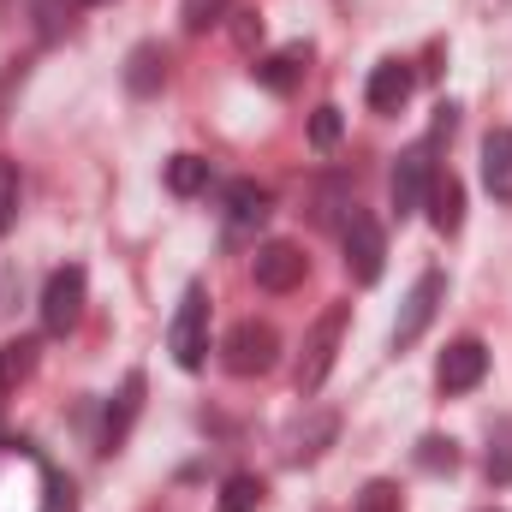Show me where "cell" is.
Instances as JSON below:
<instances>
[{
	"label": "cell",
	"mask_w": 512,
	"mask_h": 512,
	"mask_svg": "<svg viewBox=\"0 0 512 512\" xmlns=\"http://www.w3.org/2000/svg\"><path fill=\"white\" fill-rule=\"evenodd\" d=\"M54 495V471L42 465L36 447L0 441V512H42Z\"/></svg>",
	"instance_id": "6da1fadb"
},
{
	"label": "cell",
	"mask_w": 512,
	"mask_h": 512,
	"mask_svg": "<svg viewBox=\"0 0 512 512\" xmlns=\"http://www.w3.org/2000/svg\"><path fill=\"white\" fill-rule=\"evenodd\" d=\"M346 322H352V304L340 298V304H328L316 322H310V334H304V352H298V399H316L322 382H328V370H334V358H340V340H346Z\"/></svg>",
	"instance_id": "7a4b0ae2"
},
{
	"label": "cell",
	"mask_w": 512,
	"mask_h": 512,
	"mask_svg": "<svg viewBox=\"0 0 512 512\" xmlns=\"http://www.w3.org/2000/svg\"><path fill=\"white\" fill-rule=\"evenodd\" d=\"M167 352H173L179 370H203L209 364V286L203 280H191L179 292V310L167 322Z\"/></svg>",
	"instance_id": "3957f363"
},
{
	"label": "cell",
	"mask_w": 512,
	"mask_h": 512,
	"mask_svg": "<svg viewBox=\"0 0 512 512\" xmlns=\"http://www.w3.org/2000/svg\"><path fill=\"white\" fill-rule=\"evenodd\" d=\"M221 364L233 370V376H268L274 364H280V334H274V322H256V316H245V322H233L227 328V340H221Z\"/></svg>",
	"instance_id": "277c9868"
},
{
	"label": "cell",
	"mask_w": 512,
	"mask_h": 512,
	"mask_svg": "<svg viewBox=\"0 0 512 512\" xmlns=\"http://www.w3.org/2000/svg\"><path fill=\"white\" fill-rule=\"evenodd\" d=\"M340 245H346V274H352L358 286H376V280H382L387 233H382V221H376L370 209H358V203H352V215L340 221Z\"/></svg>",
	"instance_id": "5b68a950"
},
{
	"label": "cell",
	"mask_w": 512,
	"mask_h": 512,
	"mask_svg": "<svg viewBox=\"0 0 512 512\" xmlns=\"http://www.w3.org/2000/svg\"><path fill=\"white\" fill-rule=\"evenodd\" d=\"M84 298H90V274H84L78 262L54 268V274H48V286H42V334L66 340V334L84 322Z\"/></svg>",
	"instance_id": "8992f818"
},
{
	"label": "cell",
	"mask_w": 512,
	"mask_h": 512,
	"mask_svg": "<svg viewBox=\"0 0 512 512\" xmlns=\"http://www.w3.org/2000/svg\"><path fill=\"white\" fill-rule=\"evenodd\" d=\"M441 304H447V274H441V268L417 274L411 292H405V304H399V322H393V352H411V346L423 340V328L435 322Z\"/></svg>",
	"instance_id": "52a82bcc"
},
{
	"label": "cell",
	"mask_w": 512,
	"mask_h": 512,
	"mask_svg": "<svg viewBox=\"0 0 512 512\" xmlns=\"http://www.w3.org/2000/svg\"><path fill=\"white\" fill-rule=\"evenodd\" d=\"M435 173H441V167H435V143H429V137H423V143H411V149L393 161V209H399V221L423 209V197H429Z\"/></svg>",
	"instance_id": "ba28073f"
},
{
	"label": "cell",
	"mask_w": 512,
	"mask_h": 512,
	"mask_svg": "<svg viewBox=\"0 0 512 512\" xmlns=\"http://www.w3.org/2000/svg\"><path fill=\"white\" fill-rule=\"evenodd\" d=\"M251 274H256V286H262V292H292V286H304L310 256L298 251L292 239H268V245H256Z\"/></svg>",
	"instance_id": "9c48e42d"
},
{
	"label": "cell",
	"mask_w": 512,
	"mask_h": 512,
	"mask_svg": "<svg viewBox=\"0 0 512 512\" xmlns=\"http://www.w3.org/2000/svg\"><path fill=\"white\" fill-rule=\"evenodd\" d=\"M483 376H489V346H483L477 334L453 340V346L441 352V364H435V387H441V393H471V387H483Z\"/></svg>",
	"instance_id": "30bf717a"
},
{
	"label": "cell",
	"mask_w": 512,
	"mask_h": 512,
	"mask_svg": "<svg viewBox=\"0 0 512 512\" xmlns=\"http://www.w3.org/2000/svg\"><path fill=\"white\" fill-rule=\"evenodd\" d=\"M268 215H274L268 185H256V179H233L227 185V245H245Z\"/></svg>",
	"instance_id": "8fae6325"
},
{
	"label": "cell",
	"mask_w": 512,
	"mask_h": 512,
	"mask_svg": "<svg viewBox=\"0 0 512 512\" xmlns=\"http://www.w3.org/2000/svg\"><path fill=\"white\" fill-rule=\"evenodd\" d=\"M137 411H143V370H126V382H120V393L108 399V411H102V453H120L131 435V423H137Z\"/></svg>",
	"instance_id": "7c38bea8"
},
{
	"label": "cell",
	"mask_w": 512,
	"mask_h": 512,
	"mask_svg": "<svg viewBox=\"0 0 512 512\" xmlns=\"http://www.w3.org/2000/svg\"><path fill=\"white\" fill-rule=\"evenodd\" d=\"M411 90H417V72H411L405 60H382V66L370 72V84H364V102H370L376 114H399V108L411 102Z\"/></svg>",
	"instance_id": "4fadbf2b"
},
{
	"label": "cell",
	"mask_w": 512,
	"mask_h": 512,
	"mask_svg": "<svg viewBox=\"0 0 512 512\" xmlns=\"http://www.w3.org/2000/svg\"><path fill=\"white\" fill-rule=\"evenodd\" d=\"M423 209H429V227H435L441 239H453V233L465 227V185H459L453 173H435V185H429Z\"/></svg>",
	"instance_id": "5bb4252c"
},
{
	"label": "cell",
	"mask_w": 512,
	"mask_h": 512,
	"mask_svg": "<svg viewBox=\"0 0 512 512\" xmlns=\"http://www.w3.org/2000/svg\"><path fill=\"white\" fill-rule=\"evenodd\" d=\"M161 84H167V48L161 42H137L126 54V90L137 102H149V96H161Z\"/></svg>",
	"instance_id": "9a60e30c"
},
{
	"label": "cell",
	"mask_w": 512,
	"mask_h": 512,
	"mask_svg": "<svg viewBox=\"0 0 512 512\" xmlns=\"http://www.w3.org/2000/svg\"><path fill=\"white\" fill-rule=\"evenodd\" d=\"M304 66H310V42H292V48H280V54H268V60H256V84L262 90H274V96H292L298 90V78H304Z\"/></svg>",
	"instance_id": "2e32d148"
},
{
	"label": "cell",
	"mask_w": 512,
	"mask_h": 512,
	"mask_svg": "<svg viewBox=\"0 0 512 512\" xmlns=\"http://www.w3.org/2000/svg\"><path fill=\"white\" fill-rule=\"evenodd\" d=\"M483 185L495 203H512V126H495L483 137Z\"/></svg>",
	"instance_id": "e0dca14e"
},
{
	"label": "cell",
	"mask_w": 512,
	"mask_h": 512,
	"mask_svg": "<svg viewBox=\"0 0 512 512\" xmlns=\"http://www.w3.org/2000/svg\"><path fill=\"white\" fill-rule=\"evenodd\" d=\"M334 435H340V417H334V411H316L310 423H298V429H292L286 459H292V465H310V459H322V447H328Z\"/></svg>",
	"instance_id": "ac0fdd59"
},
{
	"label": "cell",
	"mask_w": 512,
	"mask_h": 512,
	"mask_svg": "<svg viewBox=\"0 0 512 512\" xmlns=\"http://www.w3.org/2000/svg\"><path fill=\"white\" fill-rule=\"evenodd\" d=\"M268 501V483L256 477V471H233L227 483H221V501H215V512H256Z\"/></svg>",
	"instance_id": "d6986e66"
},
{
	"label": "cell",
	"mask_w": 512,
	"mask_h": 512,
	"mask_svg": "<svg viewBox=\"0 0 512 512\" xmlns=\"http://www.w3.org/2000/svg\"><path fill=\"white\" fill-rule=\"evenodd\" d=\"M36 340H6L0 346V393H12V387H24L30 376H36Z\"/></svg>",
	"instance_id": "ffe728a7"
},
{
	"label": "cell",
	"mask_w": 512,
	"mask_h": 512,
	"mask_svg": "<svg viewBox=\"0 0 512 512\" xmlns=\"http://www.w3.org/2000/svg\"><path fill=\"white\" fill-rule=\"evenodd\" d=\"M209 179H215V173H209L203 155H173V161H167V191H173V197H197V191H209Z\"/></svg>",
	"instance_id": "44dd1931"
},
{
	"label": "cell",
	"mask_w": 512,
	"mask_h": 512,
	"mask_svg": "<svg viewBox=\"0 0 512 512\" xmlns=\"http://www.w3.org/2000/svg\"><path fill=\"white\" fill-rule=\"evenodd\" d=\"M483 471H489L495 489L512 483V417H501V423L489 429V459H483Z\"/></svg>",
	"instance_id": "7402d4cb"
},
{
	"label": "cell",
	"mask_w": 512,
	"mask_h": 512,
	"mask_svg": "<svg viewBox=\"0 0 512 512\" xmlns=\"http://www.w3.org/2000/svg\"><path fill=\"white\" fill-rule=\"evenodd\" d=\"M417 465L441 477V471H453V465H459V447H453L447 435H423V441H417Z\"/></svg>",
	"instance_id": "603a6c76"
},
{
	"label": "cell",
	"mask_w": 512,
	"mask_h": 512,
	"mask_svg": "<svg viewBox=\"0 0 512 512\" xmlns=\"http://www.w3.org/2000/svg\"><path fill=\"white\" fill-rule=\"evenodd\" d=\"M78 6H84V0H36L42 36H48V42H54V36H66V30H72V18H78Z\"/></svg>",
	"instance_id": "cb8c5ba5"
},
{
	"label": "cell",
	"mask_w": 512,
	"mask_h": 512,
	"mask_svg": "<svg viewBox=\"0 0 512 512\" xmlns=\"http://www.w3.org/2000/svg\"><path fill=\"white\" fill-rule=\"evenodd\" d=\"M352 512H405V501H399V483H387V477L364 483V489H358V507H352Z\"/></svg>",
	"instance_id": "d4e9b609"
},
{
	"label": "cell",
	"mask_w": 512,
	"mask_h": 512,
	"mask_svg": "<svg viewBox=\"0 0 512 512\" xmlns=\"http://www.w3.org/2000/svg\"><path fill=\"white\" fill-rule=\"evenodd\" d=\"M227 6H233V0H185V6H179V18H185V30H191V36H203L209 24H221V18H227Z\"/></svg>",
	"instance_id": "484cf974"
},
{
	"label": "cell",
	"mask_w": 512,
	"mask_h": 512,
	"mask_svg": "<svg viewBox=\"0 0 512 512\" xmlns=\"http://www.w3.org/2000/svg\"><path fill=\"white\" fill-rule=\"evenodd\" d=\"M340 131H346V120H340V108H334V102H322V108L310 114V143H316V149H334V143H340Z\"/></svg>",
	"instance_id": "4316f807"
},
{
	"label": "cell",
	"mask_w": 512,
	"mask_h": 512,
	"mask_svg": "<svg viewBox=\"0 0 512 512\" xmlns=\"http://www.w3.org/2000/svg\"><path fill=\"white\" fill-rule=\"evenodd\" d=\"M18 227V161H0V233Z\"/></svg>",
	"instance_id": "83f0119b"
},
{
	"label": "cell",
	"mask_w": 512,
	"mask_h": 512,
	"mask_svg": "<svg viewBox=\"0 0 512 512\" xmlns=\"http://www.w3.org/2000/svg\"><path fill=\"white\" fill-rule=\"evenodd\" d=\"M233 36H239V48H256V42H262V18H256V12H239Z\"/></svg>",
	"instance_id": "f1b7e54d"
},
{
	"label": "cell",
	"mask_w": 512,
	"mask_h": 512,
	"mask_svg": "<svg viewBox=\"0 0 512 512\" xmlns=\"http://www.w3.org/2000/svg\"><path fill=\"white\" fill-rule=\"evenodd\" d=\"M84 6H108V0H84Z\"/></svg>",
	"instance_id": "f546056e"
},
{
	"label": "cell",
	"mask_w": 512,
	"mask_h": 512,
	"mask_svg": "<svg viewBox=\"0 0 512 512\" xmlns=\"http://www.w3.org/2000/svg\"><path fill=\"white\" fill-rule=\"evenodd\" d=\"M483 512H501V507H483Z\"/></svg>",
	"instance_id": "4dcf8cb0"
}]
</instances>
